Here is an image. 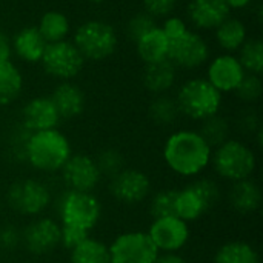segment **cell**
Masks as SVG:
<instances>
[{
	"label": "cell",
	"instance_id": "30",
	"mask_svg": "<svg viewBox=\"0 0 263 263\" xmlns=\"http://www.w3.org/2000/svg\"><path fill=\"white\" fill-rule=\"evenodd\" d=\"M197 131L206 140V143L214 149L219 145H222L225 140L230 139L231 123L225 116H222L219 112V114L211 116V117L205 119L203 122H200V128Z\"/></svg>",
	"mask_w": 263,
	"mask_h": 263
},
{
	"label": "cell",
	"instance_id": "34",
	"mask_svg": "<svg viewBox=\"0 0 263 263\" xmlns=\"http://www.w3.org/2000/svg\"><path fill=\"white\" fill-rule=\"evenodd\" d=\"M262 79L257 74H245V77L242 79L240 85L234 91L237 99L240 102H243V103H248V105L259 102L260 97H262Z\"/></svg>",
	"mask_w": 263,
	"mask_h": 263
},
{
	"label": "cell",
	"instance_id": "19",
	"mask_svg": "<svg viewBox=\"0 0 263 263\" xmlns=\"http://www.w3.org/2000/svg\"><path fill=\"white\" fill-rule=\"evenodd\" d=\"M227 200L237 214H254L262 205V190L253 177L245 179L231 183L227 193Z\"/></svg>",
	"mask_w": 263,
	"mask_h": 263
},
{
	"label": "cell",
	"instance_id": "33",
	"mask_svg": "<svg viewBox=\"0 0 263 263\" xmlns=\"http://www.w3.org/2000/svg\"><path fill=\"white\" fill-rule=\"evenodd\" d=\"M94 159H96V163L99 166L102 177H105L108 180L111 177H114L117 173H120L123 168H126L125 166V157L117 148H105Z\"/></svg>",
	"mask_w": 263,
	"mask_h": 263
},
{
	"label": "cell",
	"instance_id": "21",
	"mask_svg": "<svg viewBox=\"0 0 263 263\" xmlns=\"http://www.w3.org/2000/svg\"><path fill=\"white\" fill-rule=\"evenodd\" d=\"M176 82H177V68L168 59L145 65L142 74V83L149 94L153 96L168 94V91L173 89Z\"/></svg>",
	"mask_w": 263,
	"mask_h": 263
},
{
	"label": "cell",
	"instance_id": "1",
	"mask_svg": "<svg viewBox=\"0 0 263 263\" xmlns=\"http://www.w3.org/2000/svg\"><path fill=\"white\" fill-rule=\"evenodd\" d=\"M213 148L197 129H177L171 133L162 149L166 168L179 177H199L211 163Z\"/></svg>",
	"mask_w": 263,
	"mask_h": 263
},
{
	"label": "cell",
	"instance_id": "35",
	"mask_svg": "<svg viewBox=\"0 0 263 263\" xmlns=\"http://www.w3.org/2000/svg\"><path fill=\"white\" fill-rule=\"evenodd\" d=\"M154 26H157L156 18H153L145 11H139L128 18V22L125 25V34L129 40H133L136 43L142 35H145L148 31H151Z\"/></svg>",
	"mask_w": 263,
	"mask_h": 263
},
{
	"label": "cell",
	"instance_id": "43",
	"mask_svg": "<svg viewBox=\"0 0 263 263\" xmlns=\"http://www.w3.org/2000/svg\"><path fill=\"white\" fill-rule=\"evenodd\" d=\"M230 9H243L251 5L253 0H223Z\"/></svg>",
	"mask_w": 263,
	"mask_h": 263
},
{
	"label": "cell",
	"instance_id": "42",
	"mask_svg": "<svg viewBox=\"0 0 263 263\" xmlns=\"http://www.w3.org/2000/svg\"><path fill=\"white\" fill-rule=\"evenodd\" d=\"M154 263H190L183 256H180L179 253H165V254H159Z\"/></svg>",
	"mask_w": 263,
	"mask_h": 263
},
{
	"label": "cell",
	"instance_id": "2",
	"mask_svg": "<svg viewBox=\"0 0 263 263\" xmlns=\"http://www.w3.org/2000/svg\"><path fill=\"white\" fill-rule=\"evenodd\" d=\"M71 156V142L57 128L31 133L25 146V162L42 174L59 173Z\"/></svg>",
	"mask_w": 263,
	"mask_h": 263
},
{
	"label": "cell",
	"instance_id": "20",
	"mask_svg": "<svg viewBox=\"0 0 263 263\" xmlns=\"http://www.w3.org/2000/svg\"><path fill=\"white\" fill-rule=\"evenodd\" d=\"M45 39L40 35L35 26L22 28L18 32L14 34L11 40L12 54L25 63H40V59L46 48Z\"/></svg>",
	"mask_w": 263,
	"mask_h": 263
},
{
	"label": "cell",
	"instance_id": "8",
	"mask_svg": "<svg viewBox=\"0 0 263 263\" xmlns=\"http://www.w3.org/2000/svg\"><path fill=\"white\" fill-rule=\"evenodd\" d=\"M40 65L49 77L66 82L72 80L82 72L85 59L74 46V43L66 39L62 42L48 43L40 59Z\"/></svg>",
	"mask_w": 263,
	"mask_h": 263
},
{
	"label": "cell",
	"instance_id": "29",
	"mask_svg": "<svg viewBox=\"0 0 263 263\" xmlns=\"http://www.w3.org/2000/svg\"><path fill=\"white\" fill-rule=\"evenodd\" d=\"M148 117L149 120L157 126H171L177 122L180 117L177 103L174 97L168 94L153 96L149 105H148Z\"/></svg>",
	"mask_w": 263,
	"mask_h": 263
},
{
	"label": "cell",
	"instance_id": "6",
	"mask_svg": "<svg viewBox=\"0 0 263 263\" xmlns=\"http://www.w3.org/2000/svg\"><path fill=\"white\" fill-rule=\"evenodd\" d=\"M59 223L91 233L102 219V202L94 193L66 190L57 200Z\"/></svg>",
	"mask_w": 263,
	"mask_h": 263
},
{
	"label": "cell",
	"instance_id": "39",
	"mask_svg": "<svg viewBox=\"0 0 263 263\" xmlns=\"http://www.w3.org/2000/svg\"><path fill=\"white\" fill-rule=\"evenodd\" d=\"M88 236H91V233H88L85 230L60 225V247L65 248L66 251H71L72 248H76Z\"/></svg>",
	"mask_w": 263,
	"mask_h": 263
},
{
	"label": "cell",
	"instance_id": "17",
	"mask_svg": "<svg viewBox=\"0 0 263 263\" xmlns=\"http://www.w3.org/2000/svg\"><path fill=\"white\" fill-rule=\"evenodd\" d=\"M231 9L223 0H188L186 17L196 29L214 31L227 17Z\"/></svg>",
	"mask_w": 263,
	"mask_h": 263
},
{
	"label": "cell",
	"instance_id": "45",
	"mask_svg": "<svg viewBox=\"0 0 263 263\" xmlns=\"http://www.w3.org/2000/svg\"><path fill=\"white\" fill-rule=\"evenodd\" d=\"M2 203H3V202H2V196H0V211H2Z\"/></svg>",
	"mask_w": 263,
	"mask_h": 263
},
{
	"label": "cell",
	"instance_id": "26",
	"mask_svg": "<svg viewBox=\"0 0 263 263\" xmlns=\"http://www.w3.org/2000/svg\"><path fill=\"white\" fill-rule=\"evenodd\" d=\"M23 91V76L14 62L0 63V106L14 103Z\"/></svg>",
	"mask_w": 263,
	"mask_h": 263
},
{
	"label": "cell",
	"instance_id": "16",
	"mask_svg": "<svg viewBox=\"0 0 263 263\" xmlns=\"http://www.w3.org/2000/svg\"><path fill=\"white\" fill-rule=\"evenodd\" d=\"M60 116L48 96H37L28 100L22 108V126L28 133L54 129L60 123Z\"/></svg>",
	"mask_w": 263,
	"mask_h": 263
},
{
	"label": "cell",
	"instance_id": "7",
	"mask_svg": "<svg viewBox=\"0 0 263 263\" xmlns=\"http://www.w3.org/2000/svg\"><path fill=\"white\" fill-rule=\"evenodd\" d=\"M6 205L18 216L35 219L40 217L52 203L51 188L32 177L14 180L5 194Z\"/></svg>",
	"mask_w": 263,
	"mask_h": 263
},
{
	"label": "cell",
	"instance_id": "10",
	"mask_svg": "<svg viewBox=\"0 0 263 263\" xmlns=\"http://www.w3.org/2000/svg\"><path fill=\"white\" fill-rule=\"evenodd\" d=\"M168 60L177 69L193 71L203 66L211 55L210 45L202 34L188 29L182 35L168 40Z\"/></svg>",
	"mask_w": 263,
	"mask_h": 263
},
{
	"label": "cell",
	"instance_id": "24",
	"mask_svg": "<svg viewBox=\"0 0 263 263\" xmlns=\"http://www.w3.org/2000/svg\"><path fill=\"white\" fill-rule=\"evenodd\" d=\"M214 39L223 52L234 54L248 39V28L243 20L230 15L214 29Z\"/></svg>",
	"mask_w": 263,
	"mask_h": 263
},
{
	"label": "cell",
	"instance_id": "4",
	"mask_svg": "<svg viewBox=\"0 0 263 263\" xmlns=\"http://www.w3.org/2000/svg\"><path fill=\"white\" fill-rule=\"evenodd\" d=\"M180 116L194 122L220 112L223 94H220L205 77H193L183 82L174 97Z\"/></svg>",
	"mask_w": 263,
	"mask_h": 263
},
{
	"label": "cell",
	"instance_id": "31",
	"mask_svg": "<svg viewBox=\"0 0 263 263\" xmlns=\"http://www.w3.org/2000/svg\"><path fill=\"white\" fill-rule=\"evenodd\" d=\"M237 52H239L237 59L247 74H257V76L262 74L263 43L260 39H256V37L247 39Z\"/></svg>",
	"mask_w": 263,
	"mask_h": 263
},
{
	"label": "cell",
	"instance_id": "9",
	"mask_svg": "<svg viewBox=\"0 0 263 263\" xmlns=\"http://www.w3.org/2000/svg\"><path fill=\"white\" fill-rule=\"evenodd\" d=\"M111 263H154L160 254L146 231H125L108 245Z\"/></svg>",
	"mask_w": 263,
	"mask_h": 263
},
{
	"label": "cell",
	"instance_id": "25",
	"mask_svg": "<svg viewBox=\"0 0 263 263\" xmlns=\"http://www.w3.org/2000/svg\"><path fill=\"white\" fill-rule=\"evenodd\" d=\"M213 263H260V254L245 240H230L217 248Z\"/></svg>",
	"mask_w": 263,
	"mask_h": 263
},
{
	"label": "cell",
	"instance_id": "44",
	"mask_svg": "<svg viewBox=\"0 0 263 263\" xmlns=\"http://www.w3.org/2000/svg\"><path fill=\"white\" fill-rule=\"evenodd\" d=\"M89 3H96V5H100V3H105V2H108V0H88Z\"/></svg>",
	"mask_w": 263,
	"mask_h": 263
},
{
	"label": "cell",
	"instance_id": "14",
	"mask_svg": "<svg viewBox=\"0 0 263 263\" xmlns=\"http://www.w3.org/2000/svg\"><path fill=\"white\" fill-rule=\"evenodd\" d=\"M146 233L160 254L179 253L188 245L191 237L190 223L176 216L153 219Z\"/></svg>",
	"mask_w": 263,
	"mask_h": 263
},
{
	"label": "cell",
	"instance_id": "36",
	"mask_svg": "<svg viewBox=\"0 0 263 263\" xmlns=\"http://www.w3.org/2000/svg\"><path fill=\"white\" fill-rule=\"evenodd\" d=\"M191 185L200 193V196L206 200L210 208L216 206L222 200V188L217 183V180L211 177H199Z\"/></svg>",
	"mask_w": 263,
	"mask_h": 263
},
{
	"label": "cell",
	"instance_id": "23",
	"mask_svg": "<svg viewBox=\"0 0 263 263\" xmlns=\"http://www.w3.org/2000/svg\"><path fill=\"white\" fill-rule=\"evenodd\" d=\"M136 52L139 59L145 63H156L160 60L168 59V48L170 42L165 35L163 29L157 25L151 31H148L145 35H142L136 43Z\"/></svg>",
	"mask_w": 263,
	"mask_h": 263
},
{
	"label": "cell",
	"instance_id": "13",
	"mask_svg": "<svg viewBox=\"0 0 263 263\" xmlns=\"http://www.w3.org/2000/svg\"><path fill=\"white\" fill-rule=\"evenodd\" d=\"M59 173L66 190L80 193H94L103 179L96 159L85 153H72Z\"/></svg>",
	"mask_w": 263,
	"mask_h": 263
},
{
	"label": "cell",
	"instance_id": "15",
	"mask_svg": "<svg viewBox=\"0 0 263 263\" xmlns=\"http://www.w3.org/2000/svg\"><path fill=\"white\" fill-rule=\"evenodd\" d=\"M245 69L234 54H219L213 57L206 68V80L220 92H234L245 77Z\"/></svg>",
	"mask_w": 263,
	"mask_h": 263
},
{
	"label": "cell",
	"instance_id": "18",
	"mask_svg": "<svg viewBox=\"0 0 263 263\" xmlns=\"http://www.w3.org/2000/svg\"><path fill=\"white\" fill-rule=\"evenodd\" d=\"M51 100L60 116V119L72 120L79 117L86 105L83 89L72 80L60 82L51 92Z\"/></svg>",
	"mask_w": 263,
	"mask_h": 263
},
{
	"label": "cell",
	"instance_id": "38",
	"mask_svg": "<svg viewBox=\"0 0 263 263\" xmlns=\"http://www.w3.org/2000/svg\"><path fill=\"white\" fill-rule=\"evenodd\" d=\"M22 245V231L14 223L0 225V250L14 251Z\"/></svg>",
	"mask_w": 263,
	"mask_h": 263
},
{
	"label": "cell",
	"instance_id": "41",
	"mask_svg": "<svg viewBox=\"0 0 263 263\" xmlns=\"http://www.w3.org/2000/svg\"><path fill=\"white\" fill-rule=\"evenodd\" d=\"M11 55H12L11 40L8 39V35L5 32L0 31V63L11 60Z\"/></svg>",
	"mask_w": 263,
	"mask_h": 263
},
{
	"label": "cell",
	"instance_id": "27",
	"mask_svg": "<svg viewBox=\"0 0 263 263\" xmlns=\"http://www.w3.org/2000/svg\"><path fill=\"white\" fill-rule=\"evenodd\" d=\"M46 43H55L66 40L71 31V23L66 14L60 11H46L35 26Z\"/></svg>",
	"mask_w": 263,
	"mask_h": 263
},
{
	"label": "cell",
	"instance_id": "32",
	"mask_svg": "<svg viewBox=\"0 0 263 263\" xmlns=\"http://www.w3.org/2000/svg\"><path fill=\"white\" fill-rule=\"evenodd\" d=\"M177 188H163L148 199V211L153 219L174 216V203H176Z\"/></svg>",
	"mask_w": 263,
	"mask_h": 263
},
{
	"label": "cell",
	"instance_id": "12",
	"mask_svg": "<svg viewBox=\"0 0 263 263\" xmlns=\"http://www.w3.org/2000/svg\"><path fill=\"white\" fill-rule=\"evenodd\" d=\"M22 245L37 257L49 256L60 248V223L59 220L46 216L32 219L22 230Z\"/></svg>",
	"mask_w": 263,
	"mask_h": 263
},
{
	"label": "cell",
	"instance_id": "40",
	"mask_svg": "<svg viewBox=\"0 0 263 263\" xmlns=\"http://www.w3.org/2000/svg\"><path fill=\"white\" fill-rule=\"evenodd\" d=\"M160 28L163 29V32L168 37V40L176 39V37L182 35L185 31L190 29L188 28V23L183 18L177 17V15H170V17L163 18V23L160 25Z\"/></svg>",
	"mask_w": 263,
	"mask_h": 263
},
{
	"label": "cell",
	"instance_id": "22",
	"mask_svg": "<svg viewBox=\"0 0 263 263\" xmlns=\"http://www.w3.org/2000/svg\"><path fill=\"white\" fill-rule=\"evenodd\" d=\"M210 205L200 196V193L190 183L185 188L177 190L176 203H174V216L182 219L186 223L197 222L202 219L208 211Z\"/></svg>",
	"mask_w": 263,
	"mask_h": 263
},
{
	"label": "cell",
	"instance_id": "3",
	"mask_svg": "<svg viewBox=\"0 0 263 263\" xmlns=\"http://www.w3.org/2000/svg\"><path fill=\"white\" fill-rule=\"evenodd\" d=\"M210 165L219 179L236 183L254 176L257 170V156L248 143L230 137L213 149Z\"/></svg>",
	"mask_w": 263,
	"mask_h": 263
},
{
	"label": "cell",
	"instance_id": "37",
	"mask_svg": "<svg viewBox=\"0 0 263 263\" xmlns=\"http://www.w3.org/2000/svg\"><path fill=\"white\" fill-rule=\"evenodd\" d=\"M179 0H142L143 11L153 18H166L174 14Z\"/></svg>",
	"mask_w": 263,
	"mask_h": 263
},
{
	"label": "cell",
	"instance_id": "28",
	"mask_svg": "<svg viewBox=\"0 0 263 263\" xmlns=\"http://www.w3.org/2000/svg\"><path fill=\"white\" fill-rule=\"evenodd\" d=\"M69 263H111L108 245L97 237L88 236L69 251Z\"/></svg>",
	"mask_w": 263,
	"mask_h": 263
},
{
	"label": "cell",
	"instance_id": "11",
	"mask_svg": "<svg viewBox=\"0 0 263 263\" xmlns=\"http://www.w3.org/2000/svg\"><path fill=\"white\" fill-rule=\"evenodd\" d=\"M111 197L126 206H136L146 202L153 194V183L149 176L137 168H123L108 185Z\"/></svg>",
	"mask_w": 263,
	"mask_h": 263
},
{
	"label": "cell",
	"instance_id": "5",
	"mask_svg": "<svg viewBox=\"0 0 263 263\" xmlns=\"http://www.w3.org/2000/svg\"><path fill=\"white\" fill-rule=\"evenodd\" d=\"M72 43L85 62H102L116 52L119 35L111 23L100 18H91L77 26Z\"/></svg>",
	"mask_w": 263,
	"mask_h": 263
}]
</instances>
